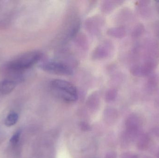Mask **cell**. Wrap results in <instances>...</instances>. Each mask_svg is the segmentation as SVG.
Returning a JSON list of instances; mask_svg holds the SVG:
<instances>
[{"mask_svg":"<svg viewBox=\"0 0 159 158\" xmlns=\"http://www.w3.org/2000/svg\"><path fill=\"white\" fill-rule=\"evenodd\" d=\"M20 135H21V131L20 130H18L14 134V135L12 136L10 140V143L11 145L13 146H16L17 144L19 142Z\"/></svg>","mask_w":159,"mask_h":158,"instance_id":"cell-7","label":"cell"},{"mask_svg":"<svg viewBox=\"0 0 159 158\" xmlns=\"http://www.w3.org/2000/svg\"><path fill=\"white\" fill-rule=\"evenodd\" d=\"M49 88L55 96L65 102H75L78 99L76 87L67 81L59 79L53 80L49 83Z\"/></svg>","mask_w":159,"mask_h":158,"instance_id":"cell-1","label":"cell"},{"mask_svg":"<svg viewBox=\"0 0 159 158\" xmlns=\"http://www.w3.org/2000/svg\"><path fill=\"white\" fill-rule=\"evenodd\" d=\"M108 44L101 45L95 49L93 52V56L96 59H100L105 58L109 53V46Z\"/></svg>","mask_w":159,"mask_h":158,"instance_id":"cell-5","label":"cell"},{"mask_svg":"<svg viewBox=\"0 0 159 158\" xmlns=\"http://www.w3.org/2000/svg\"><path fill=\"white\" fill-rule=\"evenodd\" d=\"M18 119V115L16 112H11L7 117L5 120V124L7 127H11L16 124Z\"/></svg>","mask_w":159,"mask_h":158,"instance_id":"cell-6","label":"cell"},{"mask_svg":"<svg viewBox=\"0 0 159 158\" xmlns=\"http://www.w3.org/2000/svg\"><path fill=\"white\" fill-rule=\"evenodd\" d=\"M16 83L13 81L5 79L0 82V94L7 95L15 89Z\"/></svg>","mask_w":159,"mask_h":158,"instance_id":"cell-4","label":"cell"},{"mask_svg":"<svg viewBox=\"0 0 159 158\" xmlns=\"http://www.w3.org/2000/svg\"><path fill=\"white\" fill-rule=\"evenodd\" d=\"M41 69L52 74L61 76H71L73 74L72 69L67 64L57 60H47L39 65Z\"/></svg>","mask_w":159,"mask_h":158,"instance_id":"cell-3","label":"cell"},{"mask_svg":"<svg viewBox=\"0 0 159 158\" xmlns=\"http://www.w3.org/2000/svg\"><path fill=\"white\" fill-rule=\"evenodd\" d=\"M42 57L43 54L39 51L27 52L9 62L7 64V69L23 72L38 63Z\"/></svg>","mask_w":159,"mask_h":158,"instance_id":"cell-2","label":"cell"}]
</instances>
